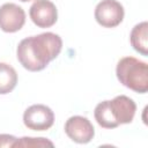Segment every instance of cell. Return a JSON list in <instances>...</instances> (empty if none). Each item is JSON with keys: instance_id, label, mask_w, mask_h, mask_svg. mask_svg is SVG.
I'll use <instances>...</instances> for the list:
<instances>
[{"instance_id": "cell-1", "label": "cell", "mask_w": 148, "mask_h": 148, "mask_svg": "<svg viewBox=\"0 0 148 148\" xmlns=\"http://www.w3.org/2000/svg\"><path fill=\"white\" fill-rule=\"evenodd\" d=\"M61 49L62 40L59 35L43 32L22 39L17 45L16 57L25 69L39 72L59 56Z\"/></svg>"}, {"instance_id": "cell-2", "label": "cell", "mask_w": 148, "mask_h": 148, "mask_svg": "<svg viewBox=\"0 0 148 148\" xmlns=\"http://www.w3.org/2000/svg\"><path fill=\"white\" fill-rule=\"evenodd\" d=\"M119 82L126 88L145 94L148 91V65L134 57L121 58L116 67Z\"/></svg>"}, {"instance_id": "cell-3", "label": "cell", "mask_w": 148, "mask_h": 148, "mask_svg": "<svg viewBox=\"0 0 148 148\" xmlns=\"http://www.w3.org/2000/svg\"><path fill=\"white\" fill-rule=\"evenodd\" d=\"M125 10L117 0H102L95 8V20L104 28H114L124 20Z\"/></svg>"}, {"instance_id": "cell-4", "label": "cell", "mask_w": 148, "mask_h": 148, "mask_svg": "<svg viewBox=\"0 0 148 148\" xmlns=\"http://www.w3.org/2000/svg\"><path fill=\"white\" fill-rule=\"evenodd\" d=\"M54 123L53 111L44 104H34L23 113V124L32 131H46Z\"/></svg>"}, {"instance_id": "cell-5", "label": "cell", "mask_w": 148, "mask_h": 148, "mask_svg": "<svg viewBox=\"0 0 148 148\" xmlns=\"http://www.w3.org/2000/svg\"><path fill=\"white\" fill-rule=\"evenodd\" d=\"M65 133L76 143H88L95 135V128L88 118L72 116L65 123Z\"/></svg>"}, {"instance_id": "cell-6", "label": "cell", "mask_w": 148, "mask_h": 148, "mask_svg": "<svg viewBox=\"0 0 148 148\" xmlns=\"http://www.w3.org/2000/svg\"><path fill=\"white\" fill-rule=\"evenodd\" d=\"M29 15L38 28H50L58 20L57 7L50 0H35L30 7Z\"/></svg>"}, {"instance_id": "cell-7", "label": "cell", "mask_w": 148, "mask_h": 148, "mask_svg": "<svg viewBox=\"0 0 148 148\" xmlns=\"http://www.w3.org/2000/svg\"><path fill=\"white\" fill-rule=\"evenodd\" d=\"M25 23V12L16 3L7 2L0 7V29L5 32H16Z\"/></svg>"}, {"instance_id": "cell-8", "label": "cell", "mask_w": 148, "mask_h": 148, "mask_svg": "<svg viewBox=\"0 0 148 148\" xmlns=\"http://www.w3.org/2000/svg\"><path fill=\"white\" fill-rule=\"evenodd\" d=\"M109 109L113 120L119 126L133 121L136 111V104L128 96L119 95L116 96L113 99L109 101Z\"/></svg>"}, {"instance_id": "cell-9", "label": "cell", "mask_w": 148, "mask_h": 148, "mask_svg": "<svg viewBox=\"0 0 148 148\" xmlns=\"http://www.w3.org/2000/svg\"><path fill=\"white\" fill-rule=\"evenodd\" d=\"M132 47L140 54L147 57L148 54V23L146 21L134 25L130 35Z\"/></svg>"}, {"instance_id": "cell-10", "label": "cell", "mask_w": 148, "mask_h": 148, "mask_svg": "<svg viewBox=\"0 0 148 148\" xmlns=\"http://www.w3.org/2000/svg\"><path fill=\"white\" fill-rule=\"evenodd\" d=\"M17 83V73L10 65L0 62V95L9 94Z\"/></svg>"}, {"instance_id": "cell-11", "label": "cell", "mask_w": 148, "mask_h": 148, "mask_svg": "<svg viewBox=\"0 0 148 148\" xmlns=\"http://www.w3.org/2000/svg\"><path fill=\"white\" fill-rule=\"evenodd\" d=\"M94 117L97 124L103 128H116L118 125L113 120L110 109H109V101H103L98 103L94 111Z\"/></svg>"}, {"instance_id": "cell-12", "label": "cell", "mask_w": 148, "mask_h": 148, "mask_svg": "<svg viewBox=\"0 0 148 148\" xmlns=\"http://www.w3.org/2000/svg\"><path fill=\"white\" fill-rule=\"evenodd\" d=\"M53 142L46 138H31V136H23L17 139L13 147H53Z\"/></svg>"}, {"instance_id": "cell-13", "label": "cell", "mask_w": 148, "mask_h": 148, "mask_svg": "<svg viewBox=\"0 0 148 148\" xmlns=\"http://www.w3.org/2000/svg\"><path fill=\"white\" fill-rule=\"evenodd\" d=\"M17 140L14 135L10 134H0V147H13L14 142Z\"/></svg>"}, {"instance_id": "cell-14", "label": "cell", "mask_w": 148, "mask_h": 148, "mask_svg": "<svg viewBox=\"0 0 148 148\" xmlns=\"http://www.w3.org/2000/svg\"><path fill=\"white\" fill-rule=\"evenodd\" d=\"M20 1H22V2H28V1H31V0H20Z\"/></svg>"}]
</instances>
